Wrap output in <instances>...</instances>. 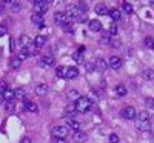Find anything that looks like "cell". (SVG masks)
Masks as SVG:
<instances>
[{
  "label": "cell",
  "instance_id": "obj_1",
  "mask_svg": "<svg viewBox=\"0 0 154 143\" xmlns=\"http://www.w3.org/2000/svg\"><path fill=\"white\" fill-rule=\"evenodd\" d=\"M136 126L140 131H148L151 128V120H149V114L148 112H139L136 117Z\"/></svg>",
  "mask_w": 154,
  "mask_h": 143
},
{
  "label": "cell",
  "instance_id": "obj_2",
  "mask_svg": "<svg viewBox=\"0 0 154 143\" xmlns=\"http://www.w3.org/2000/svg\"><path fill=\"white\" fill-rule=\"evenodd\" d=\"M91 103L93 102L89 100V99H86V97H79V99L75 100L74 105H75V109L79 111V112H86V111L91 109Z\"/></svg>",
  "mask_w": 154,
  "mask_h": 143
},
{
  "label": "cell",
  "instance_id": "obj_3",
  "mask_svg": "<svg viewBox=\"0 0 154 143\" xmlns=\"http://www.w3.org/2000/svg\"><path fill=\"white\" fill-rule=\"evenodd\" d=\"M49 8V2H40V0H37V2H34V9H35V14H40L43 16L45 12L48 11Z\"/></svg>",
  "mask_w": 154,
  "mask_h": 143
},
{
  "label": "cell",
  "instance_id": "obj_4",
  "mask_svg": "<svg viewBox=\"0 0 154 143\" xmlns=\"http://www.w3.org/2000/svg\"><path fill=\"white\" fill-rule=\"evenodd\" d=\"M122 117L125 120H134L136 117H137V112H136V109L133 108V106H126V108H123L122 109Z\"/></svg>",
  "mask_w": 154,
  "mask_h": 143
},
{
  "label": "cell",
  "instance_id": "obj_5",
  "mask_svg": "<svg viewBox=\"0 0 154 143\" xmlns=\"http://www.w3.org/2000/svg\"><path fill=\"white\" fill-rule=\"evenodd\" d=\"M53 135L57 138H66L68 135V126H56L53 129Z\"/></svg>",
  "mask_w": 154,
  "mask_h": 143
},
{
  "label": "cell",
  "instance_id": "obj_6",
  "mask_svg": "<svg viewBox=\"0 0 154 143\" xmlns=\"http://www.w3.org/2000/svg\"><path fill=\"white\" fill-rule=\"evenodd\" d=\"M75 77H79V69H77L75 66H69V68L65 69V79L74 80Z\"/></svg>",
  "mask_w": 154,
  "mask_h": 143
},
{
  "label": "cell",
  "instance_id": "obj_7",
  "mask_svg": "<svg viewBox=\"0 0 154 143\" xmlns=\"http://www.w3.org/2000/svg\"><path fill=\"white\" fill-rule=\"evenodd\" d=\"M79 16H80V11L77 9L75 5H71V6L66 8V17L68 19H74V17H79Z\"/></svg>",
  "mask_w": 154,
  "mask_h": 143
},
{
  "label": "cell",
  "instance_id": "obj_8",
  "mask_svg": "<svg viewBox=\"0 0 154 143\" xmlns=\"http://www.w3.org/2000/svg\"><path fill=\"white\" fill-rule=\"evenodd\" d=\"M120 66H122V59L117 57V56H112V57L109 59V68H112V69H119Z\"/></svg>",
  "mask_w": 154,
  "mask_h": 143
},
{
  "label": "cell",
  "instance_id": "obj_9",
  "mask_svg": "<svg viewBox=\"0 0 154 143\" xmlns=\"http://www.w3.org/2000/svg\"><path fill=\"white\" fill-rule=\"evenodd\" d=\"M54 22L59 23V25H65L68 22V17H66L65 12H56L54 14Z\"/></svg>",
  "mask_w": 154,
  "mask_h": 143
},
{
  "label": "cell",
  "instance_id": "obj_10",
  "mask_svg": "<svg viewBox=\"0 0 154 143\" xmlns=\"http://www.w3.org/2000/svg\"><path fill=\"white\" fill-rule=\"evenodd\" d=\"M108 14H109V17H111L112 20H116V22L122 19V12H120V9H117V8L109 9V11H108Z\"/></svg>",
  "mask_w": 154,
  "mask_h": 143
},
{
  "label": "cell",
  "instance_id": "obj_11",
  "mask_svg": "<svg viewBox=\"0 0 154 143\" xmlns=\"http://www.w3.org/2000/svg\"><path fill=\"white\" fill-rule=\"evenodd\" d=\"M72 140H74L75 143H83V141L86 140V134L82 132V131H75L74 135H72Z\"/></svg>",
  "mask_w": 154,
  "mask_h": 143
},
{
  "label": "cell",
  "instance_id": "obj_12",
  "mask_svg": "<svg viewBox=\"0 0 154 143\" xmlns=\"http://www.w3.org/2000/svg\"><path fill=\"white\" fill-rule=\"evenodd\" d=\"M94 11H96V14H99V16H105V14H108V8L105 6V3H97L96 8H94Z\"/></svg>",
  "mask_w": 154,
  "mask_h": 143
},
{
  "label": "cell",
  "instance_id": "obj_13",
  "mask_svg": "<svg viewBox=\"0 0 154 143\" xmlns=\"http://www.w3.org/2000/svg\"><path fill=\"white\" fill-rule=\"evenodd\" d=\"M89 29H91L93 32L102 31V23H100V20H91V22H89Z\"/></svg>",
  "mask_w": 154,
  "mask_h": 143
},
{
  "label": "cell",
  "instance_id": "obj_14",
  "mask_svg": "<svg viewBox=\"0 0 154 143\" xmlns=\"http://www.w3.org/2000/svg\"><path fill=\"white\" fill-rule=\"evenodd\" d=\"M23 105H25V109L29 111V112H37V105L34 102H29V100H23Z\"/></svg>",
  "mask_w": 154,
  "mask_h": 143
},
{
  "label": "cell",
  "instance_id": "obj_15",
  "mask_svg": "<svg viewBox=\"0 0 154 143\" xmlns=\"http://www.w3.org/2000/svg\"><path fill=\"white\" fill-rule=\"evenodd\" d=\"M2 94H3V99H5V102H12V99L16 97V93H14V91H12V89H8V88L3 91Z\"/></svg>",
  "mask_w": 154,
  "mask_h": 143
},
{
  "label": "cell",
  "instance_id": "obj_16",
  "mask_svg": "<svg viewBox=\"0 0 154 143\" xmlns=\"http://www.w3.org/2000/svg\"><path fill=\"white\" fill-rule=\"evenodd\" d=\"M48 93V86L45 85V83H38L37 86H35V94L37 96H45Z\"/></svg>",
  "mask_w": 154,
  "mask_h": 143
},
{
  "label": "cell",
  "instance_id": "obj_17",
  "mask_svg": "<svg viewBox=\"0 0 154 143\" xmlns=\"http://www.w3.org/2000/svg\"><path fill=\"white\" fill-rule=\"evenodd\" d=\"M40 63L45 65V66H51V65H54V57L49 56V54H46V56H43V57L40 59Z\"/></svg>",
  "mask_w": 154,
  "mask_h": 143
},
{
  "label": "cell",
  "instance_id": "obj_18",
  "mask_svg": "<svg viewBox=\"0 0 154 143\" xmlns=\"http://www.w3.org/2000/svg\"><path fill=\"white\" fill-rule=\"evenodd\" d=\"M45 42H46V37H45V35H37V37L34 38V46H35V48H40V46L45 45Z\"/></svg>",
  "mask_w": 154,
  "mask_h": 143
},
{
  "label": "cell",
  "instance_id": "obj_19",
  "mask_svg": "<svg viewBox=\"0 0 154 143\" xmlns=\"http://www.w3.org/2000/svg\"><path fill=\"white\" fill-rule=\"evenodd\" d=\"M96 68H97L99 71H105V69L108 68V63H106L103 59H97V60H96Z\"/></svg>",
  "mask_w": 154,
  "mask_h": 143
},
{
  "label": "cell",
  "instance_id": "obj_20",
  "mask_svg": "<svg viewBox=\"0 0 154 143\" xmlns=\"http://www.w3.org/2000/svg\"><path fill=\"white\" fill-rule=\"evenodd\" d=\"M20 63H22V60H20L19 57H12V59L9 60V65H11L12 69H19V68H20Z\"/></svg>",
  "mask_w": 154,
  "mask_h": 143
},
{
  "label": "cell",
  "instance_id": "obj_21",
  "mask_svg": "<svg viewBox=\"0 0 154 143\" xmlns=\"http://www.w3.org/2000/svg\"><path fill=\"white\" fill-rule=\"evenodd\" d=\"M75 112H77L75 105H74V103H68L66 108H65V114H66V115H74Z\"/></svg>",
  "mask_w": 154,
  "mask_h": 143
},
{
  "label": "cell",
  "instance_id": "obj_22",
  "mask_svg": "<svg viewBox=\"0 0 154 143\" xmlns=\"http://www.w3.org/2000/svg\"><path fill=\"white\" fill-rule=\"evenodd\" d=\"M126 93H128V91H126V88L123 85H117V86H116V94H117L119 97H125Z\"/></svg>",
  "mask_w": 154,
  "mask_h": 143
},
{
  "label": "cell",
  "instance_id": "obj_23",
  "mask_svg": "<svg viewBox=\"0 0 154 143\" xmlns=\"http://www.w3.org/2000/svg\"><path fill=\"white\" fill-rule=\"evenodd\" d=\"M109 38H111L109 32H108V31H106V32H103V34H102V38H100V43H102V45H109V43H111Z\"/></svg>",
  "mask_w": 154,
  "mask_h": 143
},
{
  "label": "cell",
  "instance_id": "obj_24",
  "mask_svg": "<svg viewBox=\"0 0 154 143\" xmlns=\"http://www.w3.org/2000/svg\"><path fill=\"white\" fill-rule=\"evenodd\" d=\"M29 56H31V54H29V51H28V48H22L17 57H19L20 60H25V59H28Z\"/></svg>",
  "mask_w": 154,
  "mask_h": 143
},
{
  "label": "cell",
  "instance_id": "obj_25",
  "mask_svg": "<svg viewBox=\"0 0 154 143\" xmlns=\"http://www.w3.org/2000/svg\"><path fill=\"white\" fill-rule=\"evenodd\" d=\"M66 123H68V126H69V128H72V129H74V131H79V128H80V123L77 122V120H74V119H69V120H68Z\"/></svg>",
  "mask_w": 154,
  "mask_h": 143
},
{
  "label": "cell",
  "instance_id": "obj_26",
  "mask_svg": "<svg viewBox=\"0 0 154 143\" xmlns=\"http://www.w3.org/2000/svg\"><path fill=\"white\" fill-rule=\"evenodd\" d=\"M31 20H32V23L37 25V26H38V25H43V16H40V14H34L31 17Z\"/></svg>",
  "mask_w": 154,
  "mask_h": 143
},
{
  "label": "cell",
  "instance_id": "obj_27",
  "mask_svg": "<svg viewBox=\"0 0 154 143\" xmlns=\"http://www.w3.org/2000/svg\"><path fill=\"white\" fill-rule=\"evenodd\" d=\"M62 28H63V31L65 32H74V28H72V23H69V22H66L65 25H62Z\"/></svg>",
  "mask_w": 154,
  "mask_h": 143
},
{
  "label": "cell",
  "instance_id": "obj_28",
  "mask_svg": "<svg viewBox=\"0 0 154 143\" xmlns=\"http://www.w3.org/2000/svg\"><path fill=\"white\" fill-rule=\"evenodd\" d=\"M143 77H145L146 80H154V71H152V69L143 71Z\"/></svg>",
  "mask_w": 154,
  "mask_h": 143
},
{
  "label": "cell",
  "instance_id": "obj_29",
  "mask_svg": "<svg viewBox=\"0 0 154 143\" xmlns=\"http://www.w3.org/2000/svg\"><path fill=\"white\" fill-rule=\"evenodd\" d=\"M72 59L75 62H83V53H80V51H77V53L72 54Z\"/></svg>",
  "mask_w": 154,
  "mask_h": 143
},
{
  "label": "cell",
  "instance_id": "obj_30",
  "mask_svg": "<svg viewBox=\"0 0 154 143\" xmlns=\"http://www.w3.org/2000/svg\"><path fill=\"white\" fill-rule=\"evenodd\" d=\"M123 11L126 12V14H131V12H133V5L128 3V2H125V3H123Z\"/></svg>",
  "mask_w": 154,
  "mask_h": 143
},
{
  "label": "cell",
  "instance_id": "obj_31",
  "mask_svg": "<svg viewBox=\"0 0 154 143\" xmlns=\"http://www.w3.org/2000/svg\"><path fill=\"white\" fill-rule=\"evenodd\" d=\"M56 72H57V77H60V79H65V68H63V66H57Z\"/></svg>",
  "mask_w": 154,
  "mask_h": 143
},
{
  "label": "cell",
  "instance_id": "obj_32",
  "mask_svg": "<svg viewBox=\"0 0 154 143\" xmlns=\"http://www.w3.org/2000/svg\"><path fill=\"white\" fill-rule=\"evenodd\" d=\"M28 42H29V38H28V35H22V37H20V40H19V43H20V45H22L23 48H26Z\"/></svg>",
  "mask_w": 154,
  "mask_h": 143
},
{
  "label": "cell",
  "instance_id": "obj_33",
  "mask_svg": "<svg viewBox=\"0 0 154 143\" xmlns=\"http://www.w3.org/2000/svg\"><path fill=\"white\" fill-rule=\"evenodd\" d=\"M68 97H71V99H75V100H77V99H79L80 96H79V93H77L75 89H71L69 93H68Z\"/></svg>",
  "mask_w": 154,
  "mask_h": 143
},
{
  "label": "cell",
  "instance_id": "obj_34",
  "mask_svg": "<svg viewBox=\"0 0 154 143\" xmlns=\"http://www.w3.org/2000/svg\"><path fill=\"white\" fill-rule=\"evenodd\" d=\"M145 105H146L148 108L154 109V99H151V97H149V99H146V100H145Z\"/></svg>",
  "mask_w": 154,
  "mask_h": 143
},
{
  "label": "cell",
  "instance_id": "obj_35",
  "mask_svg": "<svg viewBox=\"0 0 154 143\" xmlns=\"http://www.w3.org/2000/svg\"><path fill=\"white\" fill-rule=\"evenodd\" d=\"M145 45H146L148 48H154V40H152L151 37H146V38H145Z\"/></svg>",
  "mask_w": 154,
  "mask_h": 143
},
{
  "label": "cell",
  "instance_id": "obj_36",
  "mask_svg": "<svg viewBox=\"0 0 154 143\" xmlns=\"http://www.w3.org/2000/svg\"><path fill=\"white\" fill-rule=\"evenodd\" d=\"M11 9H12V12L20 11V3L19 2H14V3H12V6H11Z\"/></svg>",
  "mask_w": 154,
  "mask_h": 143
},
{
  "label": "cell",
  "instance_id": "obj_37",
  "mask_svg": "<svg viewBox=\"0 0 154 143\" xmlns=\"http://www.w3.org/2000/svg\"><path fill=\"white\" fill-rule=\"evenodd\" d=\"M109 141H111V143H119L117 134H111V135H109Z\"/></svg>",
  "mask_w": 154,
  "mask_h": 143
},
{
  "label": "cell",
  "instance_id": "obj_38",
  "mask_svg": "<svg viewBox=\"0 0 154 143\" xmlns=\"http://www.w3.org/2000/svg\"><path fill=\"white\" fill-rule=\"evenodd\" d=\"M108 32H109V35H116V34H117V26H111Z\"/></svg>",
  "mask_w": 154,
  "mask_h": 143
},
{
  "label": "cell",
  "instance_id": "obj_39",
  "mask_svg": "<svg viewBox=\"0 0 154 143\" xmlns=\"http://www.w3.org/2000/svg\"><path fill=\"white\" fill-rule=\"evenodd\" d=\"M14 93H16V97H23V96H25V91H23V89L14 91Z\"/></svg>",
  "mask_w": 154,
  "mask_h": 143
},
{
  "label": "cell",
  "instance_id": "obj_40",
  "mask_svg": "<svg viewBox=\"0 0 154 143\" xmlns=\"http://www.w3.org/2000/svg\"><path fill=\"white\" fill-rule=\"evenodd\" d=\"M6 34V28L5 26H2V25H0V37H3Z\"/></svg>",
  "mask_w": 154,
  "mask_h": 143
},
{
  "label": "cell",
  "instance_id": "obj_41",
  "mask_svg": "<svg viewBox=\"0 0 154 143\" xmlns=\"http://www.w3.org/2000/svg\"><path fill=\"white\" fill-rule=\"evenodd\" d=\"M20 143H31V138H28V137H22Z\"/></svg>",
  "mask_w": 154,
  "mask_h": 143
},
{
  "label": "cell",
  "instance_id": "obj_42",
  "mask_svg": "<svg viewBox=\"0 0 154 143\" xmlns=\"http://www.w3.org/2000/svg\"><path fill=\"white\" fill-rule=\"evenodd\" d=\"M56 143H68V141H66L65 138H57V140H56Z\"/></svg>",
  "mask_w": 154,
  "mask_h": 143
},
{
  "label": "cell",
  "instance_id": "obj_43",
  "mask_svg": "<svg viewBox=\"0 0 154 143\" xmlns=\"http://www.w3.org/2000/svg\"><path fill=\"white\" fill-rule=\"evenodd\" d=\"M5 11V5H3V2H0V12H3Z\"/></svg>",
  "mask_w": 154,
  "mask_h": 143
}]
</instances>
